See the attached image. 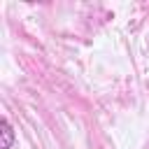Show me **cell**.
Listing matches in <instances>:
<instances>
[{"label": "cell", "instance_id": "1", "mask_svg": "<svg viewBox=\"0 0 149 149\" xmlns=\"http://www.w3.org/2000/svg\"><path fill=\"white\" fill-rule=\"evenodd\" d=\"M0 133H2V147L0 149H12V144H14V130H12V126H9V121L7 119H2L0 121Z\"/></svg>", "mask_w": 149, "mask_h": 149}]
</instances>
